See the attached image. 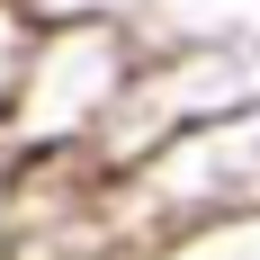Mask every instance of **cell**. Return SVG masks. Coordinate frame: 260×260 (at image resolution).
Instances as JSON below:
<instances>
[{
	"instance_id": "cell-1",
	"label": "cell",
	"mask_w": 260,
	"mask_h": 260,
	"mask_svg": "<svg viewBox=\"0 0 260 260\" xmlns=\"http://www.w3.org/2000/svg\"><path fill=\"white\" fill-rule=\"evenodd\" d=\"M144 63H153L144 9H72V18H45L36 72H27L0 144L18 161H90L108 144V126H117V108L135 99Z\"/></svg>"
},
{
	"instance_id": "cell-2",
	"label": "cell",
	"mask_w": 260,
	"mask_h": 260,
	"mask_svg": "<svg viewBox=\"0 0 260 260\" xmlns=\"http://www.w3.org/2000/svg\"><path fill=\"white\" fill-rule=\"evenodd\" d=\"M36 45H45V9L36 0H0V126H9L27 72H36Z\"/></svg>"
},
{
	"instance_id": "cell-3",
	"label": "cell",
	"mask_w": 260,
	"mask_h": 260,
	"mask_svg": "<svg viewBox=\"0 0 260 260\" xmlns=\"http://www.w3.org/2000/svg\"><path fill=\"white\" fill-rule=\"evenodd\" d=\"M126 9H135V0H126Z\"/></svg>"
}]
</instances>
